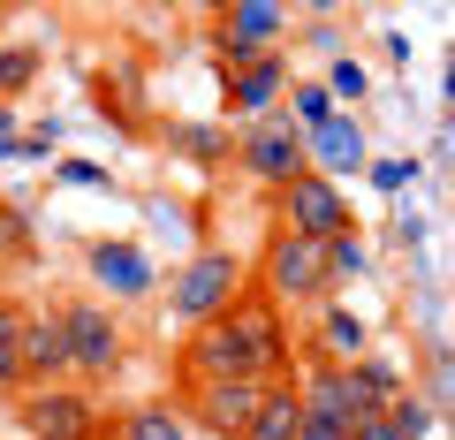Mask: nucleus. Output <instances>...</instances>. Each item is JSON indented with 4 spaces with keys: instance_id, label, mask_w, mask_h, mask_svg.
<instances>
[{
    "instance_id": "21",
    "label": "nucleus",
    "mask_w": 455,
    "mask_h": 440,
    "mask_svg": "<svg viewBox=\"0 0 455 440\" xmlns=\"http://www.w3.org/2000/svg\"><path fill=\"white\" fill-rule=\"evenodd\" d=\"M23 380V349H16V319H0V388Z\"/></svg>"
},
{
    "instance_id": "19",
    "label": "nucleus",
    "mask_w": 455,
    "mask_h": 440,
    "mask_svg": "<svg viewBox=\"0 0 455 440\" xmlns=\"http://www.w3.org/2000/svg\"><path fill=\"white\" fill-rule=\"evenodd\" d=\"M296 115H304V137L319 130V122H334V99H326V84H296Z\"/></svg>"
},
{
    "instance_id": "20",
    "label": "nucleus",
    "mask_w": 455,
    "mask_h": 440,
    "mask_svg": "<svg viewBox=\"0 0 455 440\" xmlns=\"http://www.w3.org/2000/svg\"><path fill=\"white\" fill-rule=\"evenodd\" d=\"M31 76H38V53L31 46H8V53H0V92H23Z\"/></svg>"
},
{
    "instance_id": "8",
    "label": "nucleus",
    "mask_w": 455,
    "mask_h": 440,
    "mask_svg": "<svg viewBox=\"0 0 455 440\" xmlns=\"http://www.w3.org/2000/svg\"><path fill=\"white\" fill-rule=\"evenodd\" d=\"M23 425H31V440H92L99 433L92 403H84V395H53V388L23 403Z\"/></svg>"
},
{
    "instance_id": "24",
    "label": "nucleus",
    "mask_w": 455,
    "mask_h": 440,
    "mask_svg": "<svg viewBox=\"0 0 455 440\" xmlns=\"http://www.w3.org/2000/svg\"><path fill=\"white\" fill-rule=\"evenodd\" d=\"M0 319H8V289H0Z\"/></svg>"
},
{
    "instance_id": "13",
    "label": "nucleus",
    "mask_w": 455,
    "mask_h": 440,
    "mask_svg": "<svg viewBox=\"0 0 455 440\" xmlns=\"http://www.w3.org/2000/svg\"><path fill=\"white\" fill-rule=\"evenodd\" d=\"M16 349H23V372H68V349H61V319L16 326Z\"/></svg>"
},
{
    "instance_id": "11",
    "label": "nucleus",
    "mask_w": 455,
    "mask_h": 440,
    "mask_svg": "<svg viewBox=\"0 0 455 440\" xmlns=\"http://www.w3.org/2000/svg\"><path fill=\"white\" fill-rule=\"evenodd\" d=\"M296 425H304V395L296 388H266L259 410H251L243 440H296Z\"/></svg>"
},
{
    "instance_id": "1",
    "label": "nucleus",
    "mask_w": 455,
    "mask_h": 440,
    "mask_svg": "<svg viewBox=\"0 0 455 440\" xmlns=\"http://www.w3.org/2000/svg\"><path fill=\"white\" fill-rule=\"evenodd\" d=\"M197 372L205 380H259V372H274L281 364V334H274V319L266 311H220V319H205V334H197Z\"/></svg>"
},
{
    "instance_id": "23",
    "label": "nucleus",
    "mask_w": 455,
    "mask_h": 440,
    "mask_svg": "<svg viewBox=\"0 0 455 440\" xmlns=\"http://www.w3.org/2000/svg\"><path fill=\"white\" fill-rule=\"evenodd\" d=\"M334 92L357 99V92H364V68H357V61H341V68H334V84H326V99H334Z\"/></svg>"
},
{
    "instance_id": "12",
    "label": "nucleus",
    "mask_w": 455,
    "mask_h": 440,
    "mask_svg": "<svg viewBox=\"0 0 455 440\" xmlns=\"http://www.w3.org/2000/svg\"><path fill=\"white\" fill-rule=\"evenodd\" d=\"M281 84H289V68H281L274 53H266V61L235 68V84H228V107H235V115H266V107H274V92H281Z\"/></svg>"
},
{
    "instance_id": "22",
    "label": "nucleus",
    "mask_w": 455,
    "mask_h": 440,
    "mask_svg": "<svg viewBox=\"0 0 455 440\" xmlns=\"http://www.w3.org/2000/svg\"><path fill=\"white\" fill-rule=\"evenodd\" d=\"M296 440H349V425L319 418V410H304V425H296Z\"/></svg>"
},
{
    "instance_id": "15",
    "label": "nucleus",
    "mask_w": 455,
    "mask_h": 440,
    "mask_svg": "<svg viewBox=\"0 0 455 440\" xmlns=\"http://www.w3.org/2000/svg\"><path fill=\"white\" fill-rule=\"evenodd\" d=\"M304 145H319L326 167H357V160H364V130H357V122H319Z\"/></svg>"
},
{
    "instance_id": "14",
    "label": "nucleus",
    "mask_w": 455,
    "mask_h": 440,
    "mask_svg": "<svg viewBox=\"0 0 455 440\" xmlns=\"http://www.w3.org/2000/svg\"><path fill=\"white\" fill-rule=\"evenodd\" d=\"M304 410H319V418H334V425H357V418H364V403L349 395V380H341V372H319V380H311Z\"/></svg>"
},
{
    "instance_id": "4",
    "label": "nucleus",
    "mask_w": 455,
    "mask_h": 440,
    "mask_svg": "<svg viewBox=\"0 0 455 440\" xmlns=\"http://www.w3.org/2000/svg\"><path fill=\"white\" fill-rule=\"evenodd\" d=\"M281 197H289V236H304V244H334V236H349V205H341V190L326 175H296L281 182Z\"/></svg>"
},
{
    "instance_id": "6",
    "label": "nucleus",
    "mask_w": 455,
    "mask_h": 440,
    "mask_svg": "<svg viewBox=\"0 0 455 440\" xmlns=\"http://www.w3.org/2000/svg\"><path fill=\"white\" fill-rule=\"evenodd\" d=\"M235 152H243V167H251L259 182H296V175H304V160H311V152H304V130H296L289 115H266Z\"/></svg>"
},
{
    "instance_id": "5",
    "label": "nucleus",
    "mask_w": 455,
    "mask_h": 440,
    "mask_svg": "<svg viewBox=\"0 0 455 440\" xmlns=\"http://www.w3.org/2000/svg\"><path fill=\"white\" fill-rule=\"evenodd\" d=\"M61 349H68V364H76L84 380H107L114 364H122V326L99 304H68L61 311Z\"/></svg>"
},
{
    "instance_id": "17",
    "label": "nucleus",
    "mask_w": 455,
    "mask_h": 440,
    "mask_svg": "<svg viewBox=\"0 0 455 440\" xmlns=\"http://www.w3.org/2000/svg\"><path fill=\"white\" fill-rule=\"evenodd\" d=\"M319 334H326V349H334V357H357V349H364V319H357V311H326Z\"/></svg>"
},
{
    "instance_id": "7",
    "label": "nucleus",
    "mask_w": 455,
    "mask_h": 440,
    "mask_svg": "<svg viewBox=\"0 0 455 440\" xmlns=\"http://www.w3.org/2000/svg\"><path fill=\"white\" fill-rule=\"evenodd\" d=\"M266 289L289 296V304L319 296V289H326V259H319V244H304V236H281V244L266 251Z\"/></svg>"
},
{
    "instance_id": "16",
    "label": "nucleus",
    "mask_w": 455,
    "mask_h": 440,
    "mask_svg": "<svg viewBox=\"0 0 455 440\" xmlns=\"http://www.w3.org/2000/svg\"><path fill=\"white\" fill-rule=\"evenodd\" d=\"M122 440H190V418H175V410H130Z\"/></svg>"
},
{
    "instance_id": "3",
    "label": "nucleus",
    "mask_w": 455,
    "mask_h": 440,
    "mask_svg": "<svg viewBox=\"0 0 455 440\" xmlns=\"http://www.w3.org/2000/svg\"><path fill=\"white\" fill-rule=\"evenodd\" d=\"M281 31H289V8H281V0H235V8H220V53H228V68L266 61Z\"/></svg>"
},
{
    "instance_id": "2",
    "label": "nucleus",
    "mask_w": 455,
    "mask_h": 440,
    "mask_svg": "<svg viewBox=\"0 0 455 440\" xmlns=\"http://www.w3.org/2000/svg\"><path fill=\"white\" fill-rule=\"evenodd\" d=\"M235 281H243V266L228 259V251H197V259L175 274V289H167V296H175L182 319L205 326V319H220V311L235 304Z\"/></svg>"
},
{
    "instance_id": "18",
    "label": "nucleus",
    "mask_w": 455,
    "mask_h": 440,
    "mask_svg": "<svg viewBox=\"0 0 455 440\" xmlns=\"http://www.w3.org/2000/svg\"><path fill=\"white\" fill-rule=\"evenodd\" d=\"M319 259H326V281H349V274H364V244L357 236H334V244H319Z\"/></svg>"
},
{
    "instance_id": "9",
    "label": "nucleus",
    "mask_w": 455,
    "mask_h": 440,
    "mask_svg": "<svg viewBox=\"0 0 455 440\" xmlns=\"http://www.w3.org/2000/svg\"><path fill=\"white\" fill-rule=\"evenodd\" d=\"M259 380H205V395H197V418L212 425V433H235L243 440V425H251V410H259Z\"/></svg>"
},
{
    "instance_id": "10",
    "label": "nucleus",
    "mask_w": 455,
    "mask_h": 440,
    "mask_svg": "<svg viewBox=\"0 0 455 440\" xmlns=\"http://www.w3.org/2000/svg\"><path fill=\"white\" fill-rule=\"evenodd\" d=\"M92 274L107 281L114 296H145L152 289V266H145V251H137V244H99L92 251Z\"/></svg>"
}]
</instances>
